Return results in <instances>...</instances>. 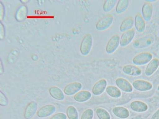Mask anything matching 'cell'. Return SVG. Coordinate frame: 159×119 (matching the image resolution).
<instances>
[{"mask_svg": "<svg viewBox=\"0 0 159 119\" xmlns=\"http://www.w3.org/2000/svg\"><path fill=\"white\" fill-rule=\"evenodd\" d=\"M93 45V38L92 35L88 33L85 35L82 39L80 46L81 53L83 56H86L89 54Z\"/></svg>", "mask_w": 159, "mask_h": 119, "instance_id": "6da1fadb", "label": "cell"}, {"mask_svg": "<svg viewBox=\"0 0 159 119\" xmlns=\"http://www.w3.org/2000/svg\"><path fill=\"white\" fill-rule=\"evenodd\" d=\"M154 40V38L152 35H146L136 40L133 44V46L137 49L147 48L152 44Z\"/></svg>", "mask_w": 159, "mask_h": 119, "instance_id": "7a4b0ae2", "label": "cell"}, {"mask_svg": "<svg viewBox=\"0 0 159 119\" xmlns=\"http://www.w3.org/2000/svg\"><path fill=\"white\" fill-rule=\"evenodd\" d=\"M153 55L149 52H141L136 55L133 59V62L138 66H143L151 61Z\"/></svg>", "mask_w": 159, "mask_h": 119, "instance_id": "3957f363", "label": "cell"}, {"mask_svg": "<svg viewBox=\"0 0 159 119\" xmlns=\"http://www.w3.org/2000/svg\"><path fill=\"white\" fill-rule=\"evenodd\" d=\"M113 22V15H106L98 21L96 24V29L99 31L106 30L111 26Z\"/></svg>", "mask_w": 159, "mask_h": 119, "instance_id": "277c9868", "label": "cell"}, {"mask_svg": "<svg viewBox=\"0 0 159 119\" xmlns=\"http://www.w3.org/2000/svg\"><path fill=\"white\" fill-rule=\"evenodd\" d=\"M120 43V38L118 35H115L109 40L106 46V51L108 54H111L116 51Z\"/></svg>", "mask_w": 159, "mask_h": 119, "instance_id": "5b68a950", "label": "cell"}, {"mask_svg": "<svg viewBox=\"0 0 159 119\" xmlns=\"http://www.w3.org/2000/svg\"><path fill=\"white\" fill-rule=\"evenodd\" d=\"M135 32L134 29H131L123 33L120 38V45L121 47L127 46L130 44L134 39Z\"/></svg>", "mask_w": 159, "mask_h": 119, "instance_id": "8992f818", "label": "cell"}, {"mask_svg": "<svg viewBox=\"0 0 159 119\" xmlns=\"http://www.w3.org/2000/svg\"><path fill=\"white\" fill-rule=\"evenodd\" d=\"M133 86L136 90L140 91H148L153 87L152 85L150 82L142 79L134 81L133 82Z\"/></svg>", "mask_w": 159, "mask_h": 119, "instance_id": "52a82bcc", "label": "cell"}, {"mask_svg": "<svg viewBox=\"0 0 159 119\" xmlns=\"http://www.w3.org/2000/svg\"><path fill=\"white\" fill-rule=\"evenodd\" d=\"M82 84L80 82H75L70 83L65 87L64 92L65 95L71 96L77 93L82 88Z\"/></svg>", "mask_w": 159, "mask_h": 119, "instance_id": "ba28073f", "label": "cell"}, {"mask_svg": "<svg viewBox=\"0 0 159 119\" xmlns=\"http://www.w3.org/2000/svg\"><path fill=\"white\" fill-rule=\"evenodd\" d=\"M116 83L118 87L126 93H131L133 91V87L130 82L123 77L118 78L116 80Z\"/></svg>", "mask_w": 159, "mask_h": 119, "instance_id": "9c48e42d", "label": "cell"}, {"mask_svg": "<svg viewBox=\"0 0 159 119\" xmlns=\"http://www.w3.org/2000/svg\"><path fill=\"white\" fill-rule=\"evenodd\" d=\"M56 111V107L52 104H48L47 105L40 108L37 113L38 117L40 118H44L51 115Z\"/></svg>", "mask_w": 159, "mask_h": 119, "instance_id": "30bf717a", "label": "cell"}, {"mask_svg": "<svg viewBox=\"0 0 159 119\" xmlns=\"http://www.w3.org/2000/svg\"><path fill=\"white\" fill-rule=\"evenodd\" d=\"M142 15L145 21L148 22L152 19L153 13V7L151 3L146 2L143 5Z\"/></svg>", "mask_w": 159, "mask_h": 119, "instance_id": "8fae6325", "label": "cell"}, {"mask_svg": "<svg viewBox=\"0 0 159 119\" xmlns=\"http://www.w3.org/2000/svg\"><path fill=\"white\" fill-rule=\"evenodd\" d=\"M107 86V80L101 79L96 82L92 88V93L95 95H99L104 91Z\"/></svg>", "mask_w": 159, "mask_h": 119, "instance_id": "7c38bea8", "label": "cell"}, {"mask_svg": "<svg viewBox=\"0 0 159 119\" xmlns=\"http://www.w3.org/2000/svg\"><path fill=\"white\" fill-rule=\"evenodd\" d=\"M38 104L36 102L32 101L26 106L25 109L24 117L25 119H30L34 115L37 110Z\"/></svg>", "mask_w": 159, "mask_h": 119, "instance_id": "4fadbf2b", "label": "cell"}, {"mask_svg": "<svg viewBox=\"0 0 159 119\" xmlns=\"http://www.w3.org/2000/svg\"><path fill=\"white\" fill-rule=\"evenodd\" d=\"M122 70L125 74L132 76H138L142 73L141 69L132 65H126L123 67Z\"/></svg>", "mask_w": 159, "mask_h": 119, "instance_id": "5bb4252c", "label": "cell"}, {"mask_svg": "<svg viewBox=\"0 0 159 119\" xmlns=\"http://www.w3.org/2000/svg\"><path fill=\"white\" fill-rule=\"evenodd\" d=\"M159 67V59L154 58L148 64L145 71L146 76H150L156 72Z\"/></svg>", "mask_w": 159, "mask_h": 119, "instance_id": "9a60e30c", "label": "cell"}, {"mask_svg": "<svg viewBox=\"0 0 159 119\" xmlns=\"http://www.w3.org/2000/svg\"><path fill=\"white\" fill-rule=\"evenodd\" d=\"M130 107L133 111L138 112L147 111L148 108V106L146 103L140 100H135L132 102Z\"/></svg>", "mask_w": 159, "mask_h": 119, "instance_id": "2e32d148", "label": "cell"}, {"mask_svg": "<svg viewBox=\"0 0 159 119\" xmlns=\"http://www.w3.org/2000/svg\"><path fill=\"white\" fill-rule=\"evenodd\" d=\"M134 25L137 32H143L145 30V21L140 13H138L136 15L134 18Z\"/></svg>", "mask_w": 159, "mask_h": 119, "instance_id": "e0dca14e", "label": "cell"}, {"mask_svg": "<svg viewBox=\"0 0 159 119\" xmlns=\"http://www.w3.org/2000/svg\"><path fill=\"white\" fill-rule=\"evenodd\" d=\"M112 112L115 116L120 118H127L130 116L129 110L122 107H115L112 110Z\"/></svg>", "mask_w": 159, "mask_h": 119, "instance_id": "ac0fdd59", "label": "cell"}, {"mask_svg": "<svg viewBox=\"0 0 159 119\" xmlns=\"http://www.w3.org/2000/svg\"><path fill=\"white\" fill-rule=\"evenodd\" d=\"M92 97V94L88 90H83L78 92L74 97L75 101L83 103L89 100Z\"/></svg>", "mask_w": 159, "mask_h": 119, "instance_id": "d6986e66", "label": "cell"}, {"mask_svg": "<svg viewBox=\"0 0 159 119\" xmlns=\"http://www.w3.org/2000/svg\"><path fill=\"white\" fill-rule=\"evenodd\" d=\"M49 93L53 98L58 100H62L65 99L63 92L59 88L52 86L50 88Z\"/></svg>", "mask_w": 159, "mask_h": 119, "instance_id": "ffe728a7", "label": "cell"}, {"mask_svg": "<svg viewBox=\"0 0 159 119\" xmlns=\"http://www.w3.org/2000/svg\"><path fill=\"white\" fill-rule=\"evenodd\" d=\"M134 23V18L129 17L124 20L122 22L120 27V32L124 33L131 29Z\"/></svg>", "mask_w": 159, "mask_h": 119, "instance_id": "44dd1931", "label": "cell"}, {"mask_svg": "<svg viewBox=\"0 0 159 119\" xmlns=\"http://www.w3.org/2000/svg\"><path fill=\"white\" fill-rule=\"evenodd\" d=\"M28 13V8L25 5H22L18 8L16 13V19L18 22H22L26 19Z\"/></svg>", "mask_w": 159, "mask_h": 119, "instance_id": "7402d4cb", "label": "cell"}, {"mask_svg": "<svg viewBox=\"0 0 159 119\" xmlns=\"http://www.w3.org/2000/svg\"><path fill=\"white\" fill-rule=\"evenodd\" d=\"M129 0H120L118 2L116 7V12L120 14L125 12L129 5Z\"/></svg>", "mask_w": 159, "mask_h": 119, "instance_id": "603a6c76", "label": "cell"}, {"mask_svg": "<svg viewBox=\"0 0 159 119\" xmlns=\"http://www.w3.org/2000/svg\"><path fill=\"white\" fill-rule=\"evenodd\" d=\"M106 91L110 97L113 98L120 97L121 95V92L118 88L114 86H109L106 87Z\"/></svg>", "mask_w": 159, "mask_h": 119, "instance_id": "cb8c5ba5", "label": "cell"}, {"mask_svg": "<svg viewBox=\"0 0 159 119\" xmlns=\"http://www.w3.org/2000/svg\"><path fill=\"white\" fill-rule=\"evenodd\" d=\"M66 114L69 119H78L79 115L76 108L73 106H69L66 109Z\"/></svg>", "mask_w": 159, "mask_h": 119, "instance_id": "d4e9b609", "label": "cell"}, {"mask_svg": "<svg viewBox=\"0 0 159 119\" xmlns=\"http://www.w3.org/2000/svg\"><path fill=\"white\" fill-rule=\"evenodd\" d=\"M117 0H107L105 1L103 5V10L105 12H108L113 9L117 3Z\"/></svg>", "mask_w": 159, "mask_h": 119, "instance_id": "484cf974", "label": "cell"}, {"mask_svg": "<svg viewBox=\"0 0 159 119\" xmlns=\"http://www.w3.org/2000/svg\"><path fill=\"white\" fill-rule=\"evenodd\" d=\"M96 112L99 119H111L110 114L104 109L98 108L96 109Z\"/></svg>", "mask_w": 159, "mask_h": 119, "instance_id": "4316f807", "label": "cell"}, {"mask_svg": "<svg viewBox=\"0 0 159 119\" xmlns=\"http://www.w3.org/2000/svg\"><path fill=\"white\" fill-rule=\"evenodd\" d=\"M93 114L94 113L92 109H88L84 112L81 119H93Z\"/></svg>", "mask_w": 159, "mask_h": 119, "instance_id": "83f0119b", "label": "cell"}, {"mask_svg": "<svg viewBox=\"0 0 159 119\" xmlns=\"http://www.w3.org/2000/svg\"><path fill=\"white\" fill-rule=\"evenodd\" d=\"M0 104L3 107H5L8 104V100L4 93L1 92L0 94Z\"/></svg>", "mask_w": 159, "mask_h": 119, "instance_id": "f1b7e54d", "label": "cell"}, {"mask_svg": "<svg viewBox=\"0 0 159 119\" xmlns=\"http://www.w3.org/2000/svg\"><path fill=\"white\" fill-rule=\"evenodd\" d=\"M50 119H66V116L64 113H57L52 116Z\"/></svg>", "mask_w": 159, "mask_h": 119, "instance_id": "f546056e", "label": "cell"}, {"mask_svg": "<svg viewBox=\"0 0 159 119\" xmlns=\"http://www.w3.org/2000/svg\"><path fill=\"white\" fill-rule=\"evenodd\" d=\"M1 34H0V36H1V40L3 39L5 37V26L2 22H1Z\"/></svg>", "mask_w": 159, "mask_h": 119, "instance_id": "4dcf8cb0", "label": "cell"}, {"mask_svg": "<svg viewBox=\"0 0 159 119\" xmlns=\"http://www.w3.org/2000/svg\"><path fill=\"white\" fill-rule=\"evenodd\" d=\"M0 5H1V22L4 19L5 11V7L2 2H1Z\"/></svg>", "mask_w": 159, "mask_h": 119, "instance_id": "1f68e13d", "label": "cell"}, {"mask_svg": "<svg viewBox=\"0 0 159 119\" xmlns=\"http://www.w3.org/2000/svg\"><path fill=\"white\" fill-rule=\"evenodd\" d=\"M151 119H159V109L153 115Z\"/></svg>", "mask_w": 159, "mask_h": 119, "instance_id": "d6a6232c", "label": "cell"}, {"mask_svg": "<svg viewBox=\"0 0 159 119\" xmlns=\"http://www.w3.org/2000/svg\"><path fill=\"white\" fill-rule=\"evenodd\" d=\"M1 74H2V73H3V72L2 71V61H1Z\"/></svg>", "mask_w": 159, "mask_h": 119, "instance_id": "836d02e7", "label": "cell"}, {"mask_svg": "<svg viewBox=\"0 0 159 119\" xmlns=\"http://www.w3.org/2000/svg\"><path fill=\"white\" fill-rule=\"evenodd\" d=\"M148 2H149L151 3V2H155V1H154V0H153V1H151V0H150V1H146Z\"/></svg>", "mask_w": 159, "mask_h": 119, "instance_id": "e575fe53", "label": "cell"}, {"mask_svg": "<svg viewBox=\"0 0 159 119\" xmlns=\"http://www.w3.org/2000/svg\"><path fill=\"white\" fill-rule=\"evenodd\" d=\"M157 90H158V91H159V85L158 87H157Z\"/></svg>", "mask_w": 159, "mask_h": 119, "instance_id": "d590c367", "label": "cell"}, {"mask_svg": "<svg viewBox=\"0 0 159 119\" xmlns=\"http://www.w3.org/2000/svg\"></svg>", "mask_w": 159, "mask_h": 119, "instance_id": "8d00e7d4", "label": "cell"}]
</instances>
